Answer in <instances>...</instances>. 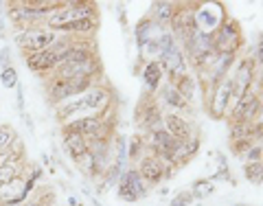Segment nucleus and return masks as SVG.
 I'll return each mask as SVG.
<instances>
[{
    "instance_id": "21",
    "label": "nucleus",
    "mask_w": 263,
    "mask_h": 206,
    "mask_svg": "<svg viewBox=\"0 0 263 206\" xmlns=\"http://www.w3.org/2000/svg\"><path fill=\"white\" fill-rule=\"evenodd\" d=\"M18 141V134L9 123H0V152H9Z\"/></svg>"
},
{
    "instance_id": "15",
    "label": "nucleus",
    "mask_w": 263,
    "mask_h": 206,
    "mask_svg": "<svg viewBox=\"0 0 263 206\" xmlns=\"http://www.w3.org/2000/svg\"><path fill=\"white\" fill-rule=\"evenodd\" d=\"M64 134H62V141H64V147H66V152L70 154V158L72 160H79L81 156H84L90 147H88V141L81 134H77V132H68V129H62Z\"/></svg>"
},
{
    "instance_id": "1",
    "label": "nucleus",
    "mask_w": 263,
    "mask_h": 206,
    "mask_svg": "<svg viewBox=\"0 0 263 206\" xmlns=\"http://www.w3.org/2000/svg\"><path fill=\"white\" fill-rule=\"evenodd\" d=\"M62 40L60 33H55L46 27H29V29H20L13 35V42L18 44V48L22 51V55H33L40 51H46L53 44H57Z\"/></svg>"
},
{
    "instance_id": "17",
    "label": "nucleus",
    "mask_w": 263,
    "mask_h": 206,
    "mask_svg": "<svg viewBox=\"0 0 263 206\" xmlns=\"http://www.w3.org/2000/svg\"><path fill=\"white\" fill-rule=\"evenodd\" d=\"M97 31V18H86V20H77V22H68L57 31L60 35H68V38H84V35H92Z\"/></svg>"
},
{
    "instance_id": "13",
    "label": "nucleus",
    "mask_w": 263,
    "mask_h": 206,
    "mask_svg": "<svg viewBox=\"0 0 263 206\" xmlns=\"http://www.w3.org/2000/svg\"><path fill=\"white\" fill-rule=\"evenodd\" d=\"M162 125H164V129H167V134H169L171 138H174V141L184 143V141H189V138L193 136V134H191V123H189L184 117H180V114H176V112L164 114Z\"/></svg>"
},
{
    "instance_id": "27",
    "label": "nucleus",
    "mask_w": 263,
    "mask_h": 206,
    "mask_svg": "<svg viewBox=\"0 0 263 206\" xmlns=\"http://www.w3.org/2000/svg\"><path fill=\"white\" fill-rule=\"evenodd\" d=\"M263 160V152L259 145H252L248 152H246V162H261Z\"/></svg>"
},
{
    "instance_id": "30",
    "label": "nucleus",
    "mask_w": 263,
    "mask_h": 206,
    "mask_svg": "<svg viewBox=\"0 0 263 206\" xmlns=\"http://www.w3.org/2000/svg\"><path fill=\"white\" fill-rule=\"evenodd\" d=\"M254 60H257V64L263 66V38L257 42V48H254Z\"/></svg>"
},
{
    "instance_id": "12",
    "label": "nucleus",
    "mask_w": 263,
    "mask_h": 206,
    "mask_svg": "<svg viewBox=\"0 0 263 206\" xmlns=\"http://www.w3.org/2000/svg\"><path fill=\"white\" fill-rule=\"evenodd\" d=\"M136 171L141 174V178L147 182V186L158 184L160 180L167 176V167H164V162L158 158V156H154V154H145L143 158L138 160Z\"/></svg>"
},
{
    "instance_id": "19",
    "label": "nucleus",
    "mask_w": 263,
    "mask_h": 206,
    "mask_svg": "<svg viewBox=\"0 0 263 206\" xmlns=\"http://www.w3.org/2000/svg\"><path fill=\"white\" fill-rule=\"evenodd\" d=\"M176 3H154L152 5V18L156 24H160V27H164V24H171V20H174L176 15Z\"/></svg>"
},
{
    "instance_id": "11",
    "label": "nucleus",
    "mask_w": 263,
    "mask_h": 206,
    "mask_svg": "<svg viewBox=\"0 0 263 206\" xmlns=\"http://www.w3.org/2000/svg\"><path fill=\"white\" fill-rule=\"evenodd\" d=\"M81 97H84V103H86V112H95V117H105V112L110 110L112 97H110V90L105 86L95 84Z\"/></svg>"
},
{
    "instance_id": "26",
    "label": "nucleus",
    "mask_w": 263,
    "mask_h": 206,
    "mask_svg": "<svg viewBox=\"0 0 263 206\" xmlns=\"http://www.w3.org/2000/svg\"><path fill=\"white\" fill-rule=\"evenodd\" d=\"M191 202H193L191 191H182V193H178L174 200H171L169 206H191Z\"/></svg>"
},
{
    "instance_id": "23",
    "label": "nucleus",
    "mask_w": 263,
    "mask_h": 206,
    "mask_svg": "<svg viewBox=\"0 0 263 206\" xmlns=\"http://www.w3.org/2000/svg\"><path fill=\"white\" fill-rule=\"evenodd\" d=\"M213 191H215V184H213V180L204 178V180H195L193 186H191V195L193 200H204V197H209Z\"/></svg>"
},
{
    "instance_id": "32",
    "label": "nucleus",
    "mask_w": 263,
    "mask_h": 206,
    "mask_svg": "<svg viewBox=\"0 0 263 206\" xmlns=\"http://www.w3.org/2000/svg\"><path fill=\"white\" fill-rule=\"evenodd\" d=\"M259 121H263V99H261V105H259Z\"/></svg>"
},
{
    "instance_id": "6",
    "label": "nucleus",
    "mask_w": 263,
    "mask_h": 206,
    "mask_svg": "<svg viewBox=\"0 0 263 206\" xmlns=\"http://www.w3.org/2000/svg\"><path fill=\"white\" fill-rule=\"evenodd\" d=\"M117 193L121 200H125V202H138L141 197L149 193V186H147V182L141 178V174H138L136 169H127L125 174L119 178Z\"/></svg>"
},
{
    "instance_id": "24",
    "label": "nucleus",
    "mask_w": 263,
    "mask_h": 206,
    "mask_svg": "<svg viewBox=\"0 0 263 206\" xmlns=\"http://www.w3.org/2000/svg\"><path fill=\"white\" fill-rule=\"evenodd\" d=\"M243 176L248 178V182L261 184V182H263V160H261V162H246Z\"/></svg>"
},
{
    "instance_id": "10",
    "label": "nucleus",
    "mask_w": 263,
    "mask_h": 206,
    "mask_svg": "<svg viewBox=\"0 0 263 206\" xmlns=\"http://www.w3.org/2000/svg\"><path fill=\"white\" fill-rule=\"evenodd\" d=\"M160 68L162 72H167V77H169V84H176L178 79H182L184 75H189V64H186V57L182 53V48H174V51H169V53H162L160 55Z\"/></svg>"
},
{
    "instance_id": "22",
    "label": "nucleus",
    "mask_w": 263,
    "mask_h": 206,
    "mask_svg": "<svg viewBox=\"0 0 263 206\" xmlns=\"http://www.w3.org/2000/svg\"><path fill=\"white\" fill-rule=\"evenodd\" d=\"M174 86L178 88V92L184 97L186 103H191L193 99H195V79H193L191 75H184L182 79H178Z\"/></svg>"
},
{
    "instance_id": "29",
    "label": "nucleus",
    "mask_w": 263,
    "mask_h": 206,
    "mask_svg": "<svg viewBox=\"0 0 263 206\" xmlns=\"http://www.w3.org/2000/svg\"><path fill=\"white\" fill-rule=\"evenodd\" d=\"M9 62H11V48L9 46H3V48H0V66L7 68V66H11Z\"/></svg>"
},
{
    "instance_id": "28",
    "label": "nucleus",
    "mask_w": 263,
    "mask_h": 206,
    "mask_svg": "<svg viewBox=\"0 0 263 206\" xmlns=\"http://www.w3.org/2000/svg\"><path fill=\"white\" fill-rule=\"evenodd\" d=\"M141 145H143V138H141V136H134V138H132L129 152H127V156H129L132 160H136V158H138V154H141Z\"/></svg>"
},
{
    "instance_id": "5",
    "label": "nucleus",
    "mask_w": 263,
    "mask_h": 206,
    "mask_svg": "<svg viewBox=\"0 0 263 206\" xmlns=\"http://www.w3.org/2000/svg\"><path fill=\"white\" fill-rule=\"evenodd\" d=\"M213 46L217 53L237 55V48L241 46V27L233 18L219 20V27L213 33Z\"/></svg>"
},
{
    "instance_id": "34",
    "label": "nucleus",
    "mask_w": 263,
    "mask_h": 206,
    "mask_svg": "<svg viewBox=\"0 0 263 206\" xmlns=\"http://www.w3.org/2000/svg\"><path fill=\"white\" fill-rule=\"evenodd\" d=\"M259 147H261V152H263V136L259 138Z\"/></svg>"
},
{
    "instance_id": "7",
    "label": "nucleus",
    "mask_w": 263,
    "mask_h": 206,
    "mask_svg": "<svg viewBox=\"0 0 263 206\" xmlns=\"http://www.w3.org/2000/svg\"><path fill=\"white\" fill-rule=\"evenodd\" d=\"M64 129L68 132H77L86 138V141H95V138H101L105 136V123L103 117H95V114H86V117H79V119H72L68 123H64Z\"/></svg>"
},
{
    "instance_id": "2",
    "label": "nucleus",
    "mask_w": 263,
    "mask_h": 206,
    "mask_svg": "<svg viewBox=\"0 0 263 206\" xmlns=\"http://www.w3.org/2000/svg\"><path fill=\"white\" fill-rule=\"evenodd\" d=\"M86 18H97V5L95 3H84V0H81V3H62L51 15H48L44 27L57 33L64 24L86 20Z\"/></svg>"
},
{
    "instance_id": "9",
    "label": "nucleus",
    "mask_w": 263,
    "mask_h": 206,
    "mask_svg": "<svg viewBox=\"0 0 263 206\" xmlns=\"http://www.w3.org/2000/svg\"><path fill=\"white\" fill-rule=\"evenodd\" d=\"M259 105H261V97L254 92H248L243 99H239L233 108H230V123H254L259 114Z\"/></svg>"
},
{
    "instance_id": "25",
    "label": "nucleus",
    "mask_w": 263,
    "mask_h": 206,
    "mask_svg": "<svg viewBox=\"0 0 263 206\" xmlns=\"http://www.w3.org/2000/svg\"><path fill=\"white\" fill-rule=\"evenodd\" d=\"M0 84H3V88L7 90H15L18 88V70L13 68V66H7V68L0 70Z\"/></svg>"
},
{
    "instance_id": "16",
    "label": "nucleus",
    "mask_w": 263,
    "mask_h": 206,
    "mask_svg": "<svg viewBox=\"0 0 263 206\" xmlns=\"http://www.w3.org/2000/svg\"><path fill=\"white\" fill-rule=\"evenodd\" d=\"M162 79H164V72L160 68V64L156 60H149L143 68V84H145L147 90H149V95L158 92L160 86H162Z\"/></svg>"
},
{
    "instance_id": "33",
    "label": "nucleus",
    "mask_w": 263,
    "mask_h": 206,
    "mask_svg": "<svg viewBox=\"0 0 263 206\" xmlns=\"http://www.w3.org/2000/svg\"><path fill=\"white\" fill-rule=\"evenodd\" d=\"M259 86L263 88V70H261V75H259Z\"/></svg>"
},
{
    "instance_id": "14",
    "label": "nucleus",
    "mask_w": 263,
    "mask_h": 206,
    "mask_svg": "<svg viewBox=\"0 0 263 206\" xmlns=\"http://www.w3.org/2000/svg\"><path fill=\"white\" fill-rule=\"evenodd\" d=\"M55 114H57V119L64 121V123H68L72 119H79V114H84L86 117V103H84V97H72L68 99V101H64L60 105H55Z\"/></svg>"
},
{
    "instance_id": "20",
    "label": "nucleus",
    "mask_w": 263,
    "mask_h": 206,
    "mask_svg": "<svg viewBox=\"0 0 263 206\" xmlns=\"http://www.w3.org/2000/svg\"><path fill=\"white\" fill-rule=\"evenodd\" d=\"M160 95H162V101L167 103L169 108H174V110H191V103H186V101H184V97L178 92V88H176L174 84L162 86Z\"/></svg>"
},
{
    "instance_id": "18",
    "label": "nucleus",
    "mask_w": 263,
    "mask_h": 206,
    "mask_svg": "<svg viewBox=\"0 0 263 206\" xmlns=\"http://www.w3.org/2000/svg\"><path fill=\"white\" fill-rule=\"evenodd\" d=\"M22 171H24V156H15L9 162H5L3 167H0V186L9 184L15 178H20Z\"/></svg>"
},
{
    "instance_id": "8",
    "label": "nucleus",
    "mask_w": 263,
    "mask_h": 206,
    "mask_svg": "<svg viewBox=\"0 0 263 206\" xmlns=\"http://www.w3.org/2000/svg\"><path fill=\"white\" fill-rule=\"evenodd\" d=\"M230 99H233V79H230V75H226L213 86V97H211L213 117L221 119L226 112H230Z\"/></svg>"
},
{
    "instance_id": "4",
    "label": "nucleus",
    "mask_w": 263,
    "mask_h": 206,
    "mask_svg": "<svg viewBox=\"0 0 263 206\" xmlns=\"http://www.w3.org/2000/svg\"><path fill=\"white\" fill-rule=\"evenodd\" d=\"M233 79V99H230V108L243 99L248 92H252L254 81H257V62L252 57H243V60L235 66V75Z\"/></svg>"
},
{
    "instance_id": "31",
    "label": "nucleus",
    "mask_w": 263,
    "mask_h": 206,
    "mask_svg": "<svg viewBox=\"0 0 263 206\" xmlns=\"http://www.w3.org/2000/svg\"><path fill=\"white\" fill-rule=\"evenodd\" d=\"M15 92H18V99H15V103H18V110L24 112V90H22L20 84H18V88H15Z\"/></svg>"
},
{
    "instance_id": "3",
    "label": "nucleus",
    "mask_w": 263,
    "mask_h": 206,
    "mask_svg": "<svg viewBox=\"0 0 263 206\" xmlns=\"http://www.w3.org/2000/svg\"><path fill=\"white\" fill-rule=\"evenodd\" d=\"M72 38L68 35H62V40L57 44H53L51 48H46V51H40V53H33V55H27L24 57V64H27V68L31 72H35V75H48L51 77L53 72L57 70V66H60V57L66 48L70 46Z\"/></svg>"
}]
</instances>
